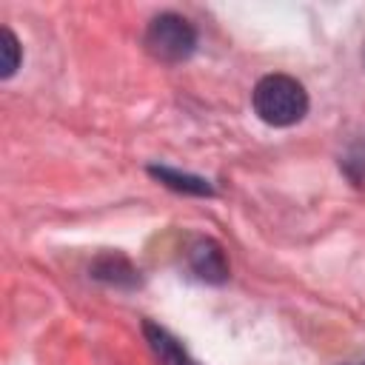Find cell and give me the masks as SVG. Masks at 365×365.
<instances>
[{
  "label": "cell",
  "mask_w": 365,
  "mask_h": 365,
  "mask_svg": "<svg viewBox=\"0 0 365 365\" xmlns=\"http://www.w3.org/2000/svg\"><path fill=\"white\" fill-rule=\"evenodd\" d=\"M254 111L262 123L285 128L308 114V91L288 74H268L254 86Z\"/></svg>",
  "instance_id": "cell-1"
},
{
  "label": "cell",
  "mask_w": 365,
  "mask_h": 365,
  "mask_svg": "<svg viewBox=\"0 0 365 365\" xmlns=\"http://www.w3.org/2000/svg\"><path fill=\"white\" fill-rule=\"evenodd\" d=\"M143 46L160 63H182L197 48V31L185 17L174 11H163L151 17V23L145 26Z\"/></svg>",
  "instance_id": "cell-2"
},
{
  "label": "cell",
  "mask_w": 365,
  "mask_h": 365,
  "mask_svg": "<svg viewBox=\"0 0 365 365\" xmlns=\"http://www.w3.org/2000/svg\"><path fill=\"white\" fill-rule=\"evenodd\" d=\"M185 262H188V271L202 279V282H211V285H220L228 279V259H225V251L217 240L211 237H194L188 245H185Z\"/></svg>",
  "instance_id": "cell-3"
},
{
  "label": "cell",
  "mask_w": 365,
  "mask_h": 365,
  "mask_svg": "<svg viewBox=\"0 0 365 365\" xmlns=\"http://www.w3.org/2000/svg\"><path fill=\"white\" fill-rule=\"evenodd\" d=\"M91 277L114 285V288H137L140 285V271L131 265L128 257L117 254V251H106L91 262Z\"/></svg>",
  "instance_id": "cell-4"
},
{
  "label": "cell",
  "mask_w": 365,
  "mask_h": 365,
  "mask_svg": "<svg viewBox=\"0 0 365 365\" xmlns=\"http://www.w3.org/2000/svg\"><path fill=\"white\" fill-rule=\"evenodd\" d=\"M143 334H145V339H148L154 356L160 359V365H197L194 356L182 348V342H180L171 331H165L163 325L145 319V322H143Z\"/></svg>",
  "instance_id": "cell-5"
},
{
  "label": "cell",
  "mask_w": 365,
  "mask_h": 365,
  "mask_svg": "<svg viewBox=\"0 0 365 365\" xmlns=\"http://www.w3.org/2000/svg\"><path fill=\"white\" fill-rule=\"evenodd\" d=\"M148 174L154 180H160L165 188L171 191H180V194H194V197H211L214 188L208 180L197 177V174H185V171H177V168H165V165H151Z\"/></svg>",
  "instance_id": "cell-6"
},
{
  "label": "cell",
  "mask_w": 365,
  "mask_h": 365,
  "mask_svg": "<svg viewBox=\"0 0 365 365\" xmlns=\"http://www.w3.org/2000/svg\"><path fill=\"white\" fill-rule=\"evenodd\" d=\"M0 51H3L0 77L6 80V77H11V74L17 71V66H20V43H17V37H14L11 29H3V34H0Z\"/></svg>",
  "instance_id": "cell-7"
},
{
  "label": "cell",
  "mask_w": 365,
  "mask_h": 365,
  "mask_svg": "<svg viewBox=\"0 0 365 365\" xmlns=\"http://www.w3.org/2000/svg\"><path fill=\"white\" fill-rule=\"evenodd\" d=\"M356 365H365V362H356Z\"/></svg>",
  "instance_id": "cell-8"
}]
</instances>
